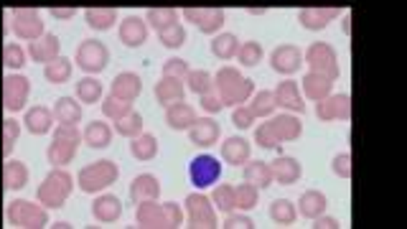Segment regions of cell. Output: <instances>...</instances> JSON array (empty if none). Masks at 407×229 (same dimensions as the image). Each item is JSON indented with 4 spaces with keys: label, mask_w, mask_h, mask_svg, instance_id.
<instances>
[{
    "label": "cell",
    "mask_w": 407,
    "mask_h": 229,
    "mask_svg": "<svg viewBox=\"0 0 407 229\" xmlns=\"http://www.w3.org/2000/svg\"><path fill=\"white\" fill-rule=\"evenodd\" d=\"M298 214L306 219H316L321 217V214L328 209V199H326L323 191H316V188H311V191H303L301 196H298Z\"/></svg>",
    "instance_id": "cell-31"
},
{
    "label": "cell",
    "mask_w": 407,
    "mask_h": 229,
    "mask_svg": "<svg viewBox=\"0 0 407 229\" xmlns=\"http://www.w3.org/2000/svg\"><path fill=\"white\" fill-rule=\"evenodd\" d=\"M163 209H166V217H169L171 227H181V224H184V209H181L176 201H166Z\"/></svg>",
    "instance_id": "cell-59"
},
{
    "label": "cell",
    "mask_w": 407,
    "mask_h": 229,
    "mask_svg": "<svg viewBox=\"0 0 407 229\" xmlns=\"http://www.w3.org/2000/svg\"><path fill=\"white\" fill-rule=\"evenodd\" d=\"M179 18H181L179 11H174V8H151V11L146 13V24H148V29L161 34L163 29H169V26H174V24H181Z\"/></svg>",
    "instance_id": "cell-42"
},
{
    "label": "cell",
    "mask_w": 407,
    "mask_h": 229,
    "mask_svg": "<svg viewBox=\"0 0 407 229\" xmlns=\"http://www.w3.org/2000/svg\"><path fill=\"white\" fill-rule=\"evenodd\" d=\"M199 102H201V110L206 112V115H219L221 110H224V105H221L219 94L216 92H206L199 97Z\"/></svg>",
    "instance_id": "cell-58"
},
{
    "label": "cell",
    "mask_w": 407,
    "mask_h": 229,
    "mask_svg": "<svg viewBox=\"0 0 407 229\" xmlns=\"http://www.w3.org/2000/svg\"><path fill=\"white\" fill-rule=\"evenodd\" d=\"M133 110V102L128 100H120V97H115V94H107V97H102V115H105L107 120H120L122 115H128V112Z\"/></svg>",
    "instance_id": "cell-49"
},
{
    "label": "cell",
    "mask_w": 407,
    "mask_h": 229,
    "mask_svg": "<svg viewBox=\"0 0 407 229\" xmlns=\"http://www.w3.org/2000/svg\"><path fill=\"white\" fill-rule=\"evenodd\" d=\"M31 171L24 161H6L3 166V186L8 191H21V188L29 186Z\"/></svg>",
    "instance_id": "cell-32"
},
{
    "label": "cell",
    "mask_w": 407,
    "mask_h": 229,
    "mask_svg": "<svg viewBox=\"0 0 407 229\" xmlns=\"http://www.w3.org/2000/svg\"><path fill=\"white\" fill-rule=\"evenodd\" d=\"M117 36H120V44L128 49H140L148 41L151 36V29H148L146 18L140 16H128L120 21V29H117Z\"/></svg>",
    "instance_id": "cell-15"
},
{
    "label": "cell",
    "mask_w": 407,
    "mask_h": 229,
    "mask_svg": "<svg viewBox=\"0 0 407 229\" xmlns=\"http://www.w3.org/2000/svg\"><path fill=\"white\" fill-rule=\"evenodd\" d=\"M270 66L273 71L283 76H293L296 71H301L303 66V51L296 44H283V46H275L270 54Z\"/></svg>",
    "instance_id": "cell-14"
},
{
    "label": "cell",
    "mask_w": 407,
    "mask_h": 229,
    "mask_svg": "<svg viewBox=\"0 0 407 229\" xmlns=\"http://www.w3.org/2000/svg\"><path fill=\"white\" fill-rule=\"evenodd\" d=\"M79 143H81V133L76 130V125L59 123L56 128H54V138L46 151V158L49 163H51V168H66V166L74 161Z\"/></svg>",
    "instance_id": "cell-3"
},
{
    "label": "cell",
    "mask_w": 407,
    "mask_h": 229,
    "mask_svg": "<svg viewBox=\"0 0 407 229\" xmlns=\"http://www.w3.org/2000/svg\"><path fill=\"white\" fill-rule=\"evenodd\" d=\"M270 171H273V181L280 186H293L303 176L301 163L293 156H278L275 161H270Z\"/></svg>",
    "instance_id": "cell-21"
},
{
    "label": "cell",
    "mask_w": 407,
    "mask_h": 229,
    "mask_svg": "<svg viewBox=\"0 0 407 229\" xmlns=\"http://www.w3.org/2000/svg\"><path fill=\"white\" fill-rule=\"evenodd\" d=\"M71 74H74V59H66L61 54L54 61L44 64V79L49 84H66L71 79Z\"/></svg>",
    "instance_id": "cell-35"
},
{
    "label": "cell",
    "mask_w": 407,
    "mask_h": 229,
    "mask_svg": "<svg viewBox=\"0 0 407 229\" xmlns=\"http://www.w3.org/2000/svg\"><path fill=\"white\" fill-rule=\"evenodd\" d=\"M74 97L81 105H97V102H102V97H105V89H102V82H99L97 76L89 74V76H81L79 82L74 84Z\"/></svg>",
    "instance_id": "cell-33"
},
{
    "label": "cell",
    "mask_w": 407,
    "mask_h": 229,
    "mask_svg": "<svg viewBox=\"0 0 407 229\" xmlns=\"http://www.w3.org/2000/svg\"><path fill=\"white\" fill-rule=\"evenodd\" d=\"M275 105L280 107L283 112H296V115H303L306 112V97L301 92V84L291 76H285L283 82L273 89Z\"/></svg>",
    "instance_id": "cell-13"
},
{
    "label": "cell",
    "mask_w": 407,
    "mask_h": 229,
    "mask_svg": "<svg viewBox=\"0 0 407 229\" xmlns=\"http://www.w3.org/2000/svg\"><path fill=\"white\" fill-rule=\"evenodd\" d=\"M49 16L56 21H71L76 16V8H49Z\"/></svg>",
    "instance_id": "cell-62"
},
{
    "label": "cell",
    "mask_w": 407,
    "mask_h": 229,
    "mask_svg": "<svg viewBox=\"0 0 407 229\" xmlns=\"http://www.w3.org/2000/svg\"><path fill=\"white\" fill-rule=\"evenodd\" d=\"M6 219L18 229H44L49 227V209L29 199H16L8 204Z\"/></svg>",
    "instance_id": "cell-5"
},
{
    "label": "cell",
    "mask_w": 407,
    "mask_h": 229,
    "mask_svg": "<svg viewBox=\"0 0 407 229\" xmlns=\"http://www.w3.org/2000/svg\"><path fill=\"white\" fill-rule=\"evenodd\" d=\"M74 176L66 168H51L46 173V178L41 181V186L36 188V201L46 209H61L66 204V199L74 191Z\"/></svg>",
    "instance_id": "cell-2"
},
{
    "label": "cell",
    "mask_w": 407,
    "mask_h": 229,
    "mask_svg": "<svg viewBox=\"0 0 407 229\" xmlns=\"http://www.w3.org/2000/svg\"><path fill=\"white\" fill-rule=\"evenodd\" d=\"M31 97V79L21 71H11V74L3 79V107L8 112H21L29 105Z\"/></svg>",
    "instance_id": "cell-10"
},
{
    "label": "cell",
    "mask_w": 407,
    "mask_h": 229,
    "mask_svg": "<svg viewBox=\"0 0 407 229\" xmlns=\"http://www.w3.org/2000/svg\"><path fill=\"white\" fill-rule=\"evenodd\" d=\"M117 178H120V168H117L115 161H94V163L84 166V168L76 173V186L84 191V194H99V191H105V188H110L112 183H117Z\"/></svg>",
    "instance_id": "cell-4"
},
{
    "label": "cell",
    "mask_w": 407,
    "mask_h": 229,
    "mask_svg": "<svg viewBox=\"0 0 407 229\" xmlns=\"http://www.w3.org/2000/svg\"><path fill=\"white\" fill-rule=\"evenodd\" d=\"M54 118L61 125H79L81 123V102L76 97H59L51 107Z\"/></svg>",
    "instance_id": "cell-34"
},
{
    "label": "cell",
    "mask_w": 407,
    "mask_h": 229,
    "mask_svg": "<svg viewBox=\"0 0 407 229\" xmlns=\"http://www.w3.org/2000/svg\"><path fill=\"white\" fill-rule=\"evenodd\" d=\"M189 71H191V64L184 61L181 56H174V59H169L163 64V76H179V79H184Z\"/></svg>",
    "instance_id": "cell-57"
},
{
    "label": "cell",
    "mask_w": 407,
    "mask_h": 229,
    "mask_svg": "<svg viewBox=\"0 0 407 229\" xmlns=\"http://www.w3.org/2000/svg\"><path fill=\"white\" fill-rule=\"evenodd\" d=\"M224 229H255V222L247 217V212H229L224 214Z\"/></svg>",
    "instance_id": "cell-56"
},
{
    "label": "cell",
    "mask_w": 407,
    "mask_h": 229,
    "mask_svg": "<svg viewBox=\"0 0 407 229\" xmlns=\"http://www.w3.org/2000/svg\"><path fill=\"white\" fill-rule=\"evenodd\" d=\"M112 136H115V130L110 125L102 123V120H92L81 130V143L92 148V151H105V148L112 146Z\"/></svg>",
    "instance_id": "cell-27"
},
{
    "label": "cell",
    "mask_w": 407,
    "mask_h": 229,
    "mask_svg": "<svg viewBox=\"0 0 407 229\" xmlns=\"http://www.w3.org/2000/svg\"><path fill=\"white\" fill-rule=\"evenodd\" d=\"M244 181H250L252 186L257 188H268L273 186V171H270V163L265 161H247L244 166Z\"/></svg>",
    "instance_id": "cell-38"
},
{
    "label": "cell",
    "mask_w": 407,
    "mask_h": 229,
    "mask_svg": "<svg viewBox=\"0 0 407 229\" xmlns=\"http://www.w3.org/2000/svg\"><path fill=\"white\" fill-rule=\"evenodd\" d=\"M206 13H209V8H184V21L199 26L206 18Z\"/></svg>",
    "instance_id": "cell-60"
},
{
    "label": "cell",
    "mask_w": 407,
    "mask_h": 229,
    "mask_svg": "<svg viewBox=\"0 0 407 229\" xmlns=\"http://www.w3.org/2000/svg\"><path fill=\"white\" fill-rule=\"evenodd\" d=\"M252 156V143L244 136H232L224 138L221 143V158L229 166H244Z\"/></svg>",
    "instance_id": "cell-29"
},
{
    "label": "cell",
    "mask_w": 407,
    "mask_h": 229,
    "mask_svg": "<svg viewBox=\"0 0 407 229\" xmlns=\"http://www.w3.org/2000/svg\"><path fill=\"white\" fill-rule=\"evenodd\" d=\"M211 204H214L216 212L221 214H229V212H237V206H234V186L232 183H219V186L211 191Z\"/></svg>",
    "instance_id": "cell-46"
},
{
    "label": "cell",
    "mask_w": 407,
    "mask_h": 229,
    "mask_svg": "<svg viewBox=\"0 0 407 229\" xmlns=\"http://www.w3.org/2000/svg\"><path fill=\"white\" fill-rule=\"evenodd\" d=\"M74 64L87 74H99L110 64V49L97 39H84L74 51Z\"/></svg>",
    "instance_id": "cell-7"
},
{
    "label": "cell",
    "mask_w": 407,
    "mask_h": 229,
    "mask_svg": "<svg viewBox=\"0 0 407 229\" xmlns=\"http://www.w3.org/2000/svg\"><path fill=\"white\" fill-rule=\"evenodd\" d=\"M135 224L146 229H163L171 227L169 217H166V209L158 201H140L138 209H135Z\"/></svg>",
    "instance_id": "cell-24"
},
{
    "label": "cell",
    "mask_w": 407,
    "mask_h": 229,
    "mask_svg": "<svg viewBox=\"0 0 407 229\" xmlns=\"http://www.w3.org/2000/svg\"><path fill=\"white\" fill-rule=\"evenodd\" d=\"M331 168L333 173H336L338 178H343V181H349L351 178V153L343 151V153H336L331 161Z\"/></svg>",
    "instance_id": "cell-55"
},
{
    "label": "cell",
    "mask_w": 407,
    "mask_h": 229,
    "mask_svg": "<svg viewBox=\"0 0 407 229\" xmlns=\"http://www.w3.org/2000/svg\"><path fill=\"white\" fill-rule=\"evenodd\" d=\"M11 31L21 41H34L46 34V26L41 21V13L36 8H13L11 11Z\"/></svg>",
    "instance_id": "cell-9"
},
{
    "label": "cell",
    "mask_w": 407,
    "mask_h": 229,
    "mask_svg": "<svg viewBox=\"0 0 407 229\" xmlns=\"http://www.w3.org/2000/svg\"><path fill=\"white\" fill-rule=\"evenodd\" d=\"M239 49V39L237 34H229V31H224V34H214V41H211V54H214L219 61H229L234 59V54H237Z\"/></svg>",
    "instance_id": "cell-39"
},
{
    "label": "cell",
    "mask_w": 407,
    "mask_h": 229,
    "mask_svg": "<svg viewBox=\"0 0 407 229\" xmlns=\"http://www.w3.org/2000/svg\"><path fill=\"white\" fill-rule=\"evenodd\" d=\"M158 196H161V183H158V178L153 173H138L133 178V183H130V199L135 204H140V201H158Z\"/></svg>",
    "instance_id": "cell-30"
},
{
    "label": "cell",
    "mask_w": 407,
    "mask_h": 229,
    "mask_svg": "<svg viewBox=\"0 0 407 229\" xmlns=\"http://www.w3.org/2000/svg\"><path fill=\"white\" fill-rule=\"evenodd\" d=\"M255 143L260 148H265V151H278L280 148V141L278 136L273 133V128H270V123H260L255 128Z\"/></svg>",
    "instance_id": "cell-53"
},
{
    "label": "cell",
    "mask_w": 407,
    "mask_h": 229,
    "mask_svg": "<svg viewBox=\"0 0 407 229\" xmlns=\"http://www.w3.org/2000/svg\"><path fill=\"white\" fill-rule=\"evenodd\" d=\"M184 82H186V89L194 94H206V92H214V74L206 69H191L186 76H184Z\"/></svg>",
    "instance_id": "cell-43"
},
{
    "label": "cell",
    "mask_w": 407,
    "mask_h": 229,
    "mask_svg": "<svg viewBox=\"0 0 407 229\" xmlns=\"http://www.w3.org/2000/svg\"><path fill=\"white\" fill-rule=\"evenodd\" d=\"M341 16V8H301L298 24L306 31H323Z\"/></svg>",
    "instance_id": "cell-17"
},
{
    "label": "cell",
    "mask_w": 407,
    "mask_h": 229,
    "mask_svg": "<svg viewBox=\"0 0 407 229\" xmlns=\"http://www.w3.org/2000/svg\"><path fill=\"white\" fill-rule=\"evenodd\" d=\"M303 61L308 64V71H316V74H326L331 79H338L341 69H338V54L331 44L326 41H316L306 49L303 54Z\"/></svg>",
    "instance_id": "cell-8"
},
{
    "label": "cell",
    "mask_w": 407,
    "mask_h": 229,
    "mask_svg": "<svg viewBox=\"0 0 407 229\" xmlns=\"http://www.w3.org/2000/svg\"><path fill=\"white\" fill-rule=\"evenodd\" d=\"M247 107H250L252 115H255V118H260V120L273 118L275 110H278V105H275V97H273V92H270V89H260V92L255 89V94L250 97V105H247Z\"/></svg>",
    "instance_id": "cell-40"
},
{
    "label": "cell",
    "mask_w": 407,
    "mask_h": 229,
    "mask_svg": "<svg viewBox=\"0 0 407 229\" xmlns=\"http://www.w3.org/2000/svg\"><path fill=\"white\" fill-rule=\"evenodd\" d=\"M333 82H336V79H331V76L308 71V74L301 79V92H303V97H306V100L321 102V100H326V97L333 92Z\"/></svg>",
    "instance_id": "cell-22"
},
{
    "label": "cell",
    "mask_w": 407,
    "mask_h": 229,
    "mask_svg": "<svg viewBox=\"0 0 407 229\" xmlns=\"http://www.w3.org/2000/svg\"><path fill=\"white\" fill-rule=\"evenodd\" d=\"M255 115H252V110L247 105H239V107H232V125L239 130V133H244V130H250L252 125H255Z\"/></svg>",
    "instance_id": "cell-54"
},
{
    "label": "cell",
    "mask_w": 407,
    "mask_h": 229,
    "mask_svg": "<svg viewBox=\"0 0 407 229\" xmlns=\"http://www.w3.org/2000/svg\"><path fill=\"white\" fill-rule=\"evenodd\" d=\"M153 94H156L158 105L169 107L174 105V102H181L186 100V84H184V79H179V76H163L156 82V87H153Z\"/></svg>",
    "instance_id": "cell-20"
},
{
    "label": "cell",
    "mask_w": 407,
    "mask_h": 229,
    "mask_svg": "<svg viewBox=\"0 0 407 229\" xmlns=\"http://www.w3.org/2000/svg\"><path fill=\"white\" fill-rule=\"evenodd\" d=\"M214 92L219 94L224 107H239L250 102V97L255 94V82L247 79L237 66H221L214 74Z\"/></svg>",
    "instance_id": "cell-1"
},
{
    "label": "cell",
    "mask_w": 407,
    "mask_h": 229,
    "mask_svg": "<svg viewBox=\"0 0 407 229\" xmlns=\"http://www.w3.org/2000/svg\"><path fill=\"white\" fill-rule=\"evenodd\" d=\"M227 11H221V8H209V13H206V18H204L201 24L196 26L201 34L206 36H214L219 34L221 29H224V24H227Z\"/></svg>",
    "instance_id": "cell-51"
},
{
    "label": "cell",
    "mask_w": 407,
    "mask_h": 229,
    "mask_svg": "<svg viewBox=\"0 0 407 229\" xmlns=\"http://www.w3.org/2000/svg\"><path fill=\"white\" fill-rule=\"evenodd\" d=\"M54 123H56V118H54L51 107H44V105L29 107L24 115V125L31 136H46V133L54 130Z\"/></svg>",
    "instance_id": "cell-28"
},
{
    "label": "cell",
    "mask_w": 407,
    "mask_h": 229,
    "mask_svg": "<svg viewBox=\"0 0 407 229\" xmlns=\"http://www.w3.org/2000/svg\"><path fill=\"white\" fill-rule=\"evenodd\" d=\"M189 178H191V183L199 188V191L219 183V178H221L219 158H214L211 153H201V156H196V158L191 161V166H189Z\"/></svg>",
    "instance_id": "cell-12"
},
{
    "label": "cell",
    "mask_w": 407,
    "mask_h": 229,
    "mask_svg": "<svg viewBox=\"0 0 407 229\" xmlns=\"http://www.w3.org/2000/svg\"><path fill=\"white\" fill-rule=\"evenodd\" d=\"M186 133H189V141H191L196 148H204V151L211 148V146H216V143L221 141V128L211 115L209 118H199L196 123L186 130Z\"/></svg>",
    "instance_id": "cell-16"
},
{
    "label": "cell",
    "mask_w": 407,
    "mask_h": 229,
    "mask_svg": "<svg viewBox=\"0 0 407 229\" xmlns=\"http://www.w3.org/2000/svg\"><path fill=\"white\" fill-rule=\"evenodd\" d=\"M117 136L122 138H135L143 133V115L135 110H130L128 115H122L120 120H115V128H112Z\"/></svg>",
    "instance_id": "cell-47"
},
{
    "label": "cell",
    "mask_w": 407,
    "mask_h": 229,
    "mask_svg": "<svg viewBox=\"0 0 407 229\" xmlns=\"http://www.w3.org/2000/svg\"><path fill=\"white\" fill-rule=\"evenodd\" d=\"M3 64L13 71H21L29 64V51H26L21 44H6V46H3Z\"/></svg>",
    "instance_id": "cell-48"
},
{
    "label": "cell",
    "mask_w": 407,
    "mask_h": 229,
    "mask_svg": "<svg viewBox=\"0 0 407 229\" xmlns=\"http://www.w3.org/2000/svg\"><path fill=\"white\" fill-rule=\"evenodd\" d=\"M262 56H265V51H262L260 41H239V49L237 54H234V59L239 61V66H244V69H252V66H257L262 61Z\"/></svg>",
    "instance_id": "cell-45"
},
{
    "label": "cell",
    "mask_w": 407,
    "mask_h": 229,
    "mask_svg": "<svg viewBox=\"0 0 407 229\" xmlns=\"http://www.w3.org/2000/svg\"><path fill=\"white\" fill-rule=\"evenodd\" d=\"M341 31L346 36H351V13H346V16H343V21H341Z\"/></svg>",
    "instance_id": "cell-63"
},
{
    "label": "cell",
    "mask_w": 407,
    "mask_h": 229,
    "mask_svg": "<svg viewBox=\"0 0 407 229\" xmlns=\"http://www.w3.org/2000/svg\"><path fill=\"white\" fill-rule=\"evenodd\" d=\"M186 29L181 24H174L169 26V29H163L161 34H158V41H161V46L171 49V51H176V49H181L184 44H186Z\"/></svg>",
    "instance_id": "cell-50"
},
{
    "label": "cell",
    "mask_w": 407,
    "mask_h": 229,
    "mask_svg": "<svg viewBox=\"0 0 407 229\" xmlns=\"http://www.w3.org/2000/svg\"><path fill=\"white\" fill-rule=\"evenodd\" d=\"M84 21H87V26L92 31H110L117 26V21H120V16H117L115 8H87L84 11Z\"/></svg>",
    "instance_id": "cell-37"
},
{
    "label": "cell",
    "mask_w": 407,
    "mask_h": 229,
    "mask_svg": "<svg viewBox=\"0 0 407 229\" xmlns=\"http://www.w3.org/2000/svg\"><path fill=\"white\" fill-rule=\"evenodd\" d=\"M140 92H143V79H140V74H135V71H120V74H115V79H112L110 84V94H115V97L128 100V102L138 100Z\"/></svg>",
    "instance_id": "cell-26"
},
{
    "label": "cell",
    "mask_w": 407,
    "mask_h": 229,
    "mask_svg": "<svg viewBox=\"0 0 407 229\" xmlns=\"http://www.w3.org/2000/svg\"><path fill=\"white\" fill-rule=\"evenodd\" d=\"M257 204H260V188L252 186L250 181L234 186V206H237V212H252Z\"/></svg>",
    "instance_id": "cell-41"
},
{
    "label": "cell",
    "mask_w": 407,
    "mask_h": 229,
    "mask_svg": "<svg viewBox=\"0 0 407 229\" xmlns=\"http://www.w3.org/2000/svg\"><path fill=\"white\" fill-rule=\"evenodd\" d=\"M270 219H273L275 224H280V227H291V224H296V219H298L296 204H293L291 199H275L273 204H270Z\"/></svg>",
    "instance_id": "cell-44"
},
{
    "label": "cell",
    "mask_w": 407,
    "mask_h": 229,
    "mask_svg": "<svg viewBox=\"0 0 407 229\" xmlns=\"http://www.w3.org/2000/svg\"><path fill=\"white\" fill-rule=\"evenodd\" d=\"M130 153H133V158L140 161V163H148V161H153L158 156V138L153 136V133H140V136L130 138Z\"/></svg>",
    "instance_id": "cell-36"
},
{
    "label": "cell",
    "mask_w": 407,
    "mask_h": 229,
    "mask_svg": "<svg viewBox=\"0 0 407 229\" xmlns=\"http://www.w3.org/2000/svg\"><path fill=\"white\" fill-rule=\"evenodd\" d=\"M18 138H21V123H18L16 118H6L3 120V156H6V158H11Z\"/></svg>",
    "instance_id": "cell-52"
},
{
    "label": "cell",
    "mask_w": 407,
    "mask_h": 229,
    "mask_svg": "<svg viewBox=\"0 0 407 229\" xmlns=\"http://www.w3.org/2000/svg\"><path fill=\"white\" fill-rule=\"evenodd\" d=\"M92 217L99 224H115L122 217V201L115 194H94L92 201Z\"/></svg>",
    "instance_id": "cell-18"
},
{
    "label": "cell",
    "mask_w": 407,
    "mask_h": 229,
    "mask_svg": "<svg viewBox=\"0 0 407 229\" xmlns=\"http://www.w3.org/2000/svg\"><path fill=\"white\" fill-rule=\"evenodd\" d=\"M268 123L280 143H293L303 136V123L296 112H280V115H273Z\"/></svg>",
    "instance_id": "cell-19"
},
{
    "label": "cell",
    "mask_w": 407,
    "mask_h": 229,
    "mask_svg": "<svg viewBox=\"0 0 407 229\" xmlns=\"http://www.w3.org/2000/svg\"><path fill=\"white\" fill-rule=\"evenodd\" d=\"M26 51H29V59L36 61V64H49V61H54L59 56L61 46H59L56 34H44L39 39H34V41H29Z\"/></svg>",
    "instance_id": "cell-23"
},
{
    "label": "cell",
    "mask_w": 407,
    "mask_h": 229,
    "mask_svg": "<svg viewBox=\"0 0 407 229\" xmlns=\"http://www.w3.org/2000/svg\"><path fill=\"white\" fill-rule=\"evenodd\" d=\"M196 120H199L196 107L189 105L186 100L174 102V105L166 107V125H169L171 130H179V133H184V130L191 128Z\"/></svg>",
    "instance_id": "cell-25"
},
{
    "label": "cell",
    "mask_w": 407,
    "mask_h": 229,
    "mask_svg": "<svg viewBox=\"0 0 407 229\" xmlns=\"http://www.w3.org/2000/svg\"><path fill=\"white\" fill-rule=\"evenodd\" d=\"M184 209H186L189 227H204V229L219 227V217H216L214 204H211L209 196L204 194V191H199V188L184 199Z\"/></svg>",
    "instance_id": "cell-6"
},
{
    "label": "cell",
    "mask_w": 407,
    "mask_h": 229,
    "mask_svg": "<svg viewBox=\"0 0 407 229\" xmlns=\"http://www.w3.org/2000/svg\"><path fill=\"white\" fill-rule=\"evenodd\" d=\"M250 16H268V8H247Z\"/></svg>",
    "instance_id": "cell-64"
},
{
    "label": "cell",
    "mask_w": 407,
    "mask_h": 229,
    "mask_svg": "<svg viewBox=\"0 0 407 229\" xmlns=\"http://www.w3.org/2000/svg\"><path fill=\"white\" fill-rule=\"evenodd\" d=\"M313 227L316 229H341V222L336 217H328V214H321V217L313 219Z\"/></svg>",
    "instance_id": "cell-61"
},
{
    "label": "cell",
    "mask_w": 407,
    "mask_h": 229,
    "mask_svg": "<svg viewBox=\"0 0 407 229\" xmlns=\"http://www.w3.org/2000/svg\"><path fill=\"white\" fill-rule=\"evenodd\" d=\"M316 118L321 123H349L351 120V94L338 92L328 94L326 100L316 102Z\"/></svg>",
    "instance_id": "cell-11"
}]
</instances>
